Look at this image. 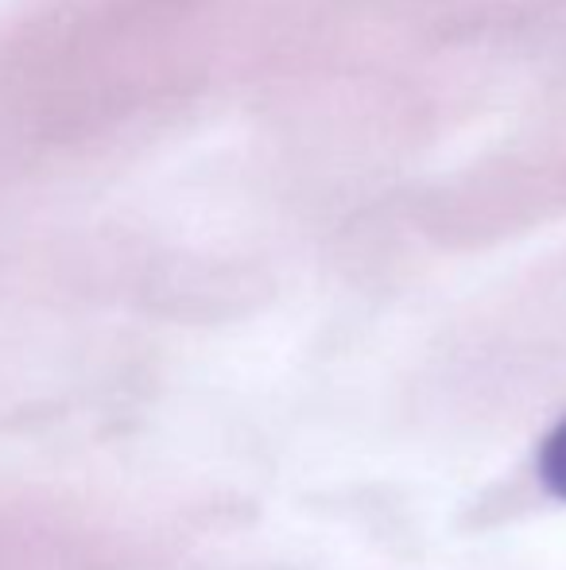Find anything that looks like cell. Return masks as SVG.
<instances>
[{"mask_svg":"<svg viewBox=\"0 0 566 570\" xmlns=\"http://www.w3.org/2000/svg\"><path fill=\"white\" fill-rule=\"evenodd\" d=\"M539 473H544L547 489L566 501V420L547 435L544 451H539Z\"/></svg>","mask_w":566,"mask_h":570,"instance_id":"1","label":"cell"}]
</instances>
